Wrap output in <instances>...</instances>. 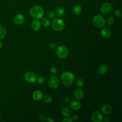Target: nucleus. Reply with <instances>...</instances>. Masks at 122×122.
I'll list each match as a JSON object with an SVG mask.
<instances>
[{"label":"nucleus","instance_id":"f257e3e1","mask_svg":"<svg viewBox=\"0 0 122 122\" xmlns=\"http://www.w3.org/2000/svg\"><path fill=\"white\" fill-rule=\"evenodd\" d=\"M61 81L65 86H69L73 82L75 76L73 73L71 71H64L61 75Z\"/></svg>","mask_w":122,"mask_h":122},{"label":"nucleus","instance_id":"f03ea898","mask_svg":"<svg viewBox=\"0 0 122 122\" xmlns=\"http://www.w3.org/2000/svg\"><path fill=\"white\" fill-rule=\"evenodd\" d=\"M30 16L35 19H41L44 14L43 8L39 5H35L32 7L29 11Z\"/></svg>","mask_w":122,"mask_h":122},{"label":"nucleus","instance_id":"7ed1b4c3","mask_svg":"<svg viewBox=\"0 0 122 122\" xmlns=\"http://www.w3.org/2000/svg\"><path fill=\"white\" fill-rule=\"evenodd\" d=\"M105 20L103 16L100 14L95 15L92 19V23L93 25L98 28H103L105 24Z\"/></svg>","mask_w":122,"mask_h":122},{"label":"nucleus","instance_id":"20e7f679","mask_svg":"<svg viewBox=\"0 0 122 122\" xmlns=\"http://www.w3.org/2000/svg\"><path fill=\"white\" fill-rule=\"evenodd\" d=\"M64 21L60 18L54 19L51 23L52 28L55 31H60L62 30L64 27Z\"/></svg>","mask_w":122,"mask_h":122},{"label":"nucleus","instance_id":"39448f33","mask_svg":"<svg viewBox=\"0 0 122 122\" xmlns=\"http://www.w3.org/2000/svg\"><path fill=\"white\" fill-rule=\"evenodd\" d=\"M56 54L60 58H65L68 55V49L64 45H60L56 49Z\"/></svg>","mask_w":122,"mask_h":122},{"label":"nucleus","instance_id":"423d86ee","mask_svg":"<svg viewBox=\"0 0 122 122\" xmlns=\"http://www.w3.org/2000/svg\"><path fill=\"white\" fill-rule=\"evenodd\" d=\"M113 9L112 5L109 2L103 3L100 7V12L103 14H108L111 13Z\"/></svg>","mask_w":122,"mask_h":122},{"label":"nucleus","instance_id":"0eeeda50","mask_svg":"<svg viewBox=\"0 0 122 122\" xmlns=\"http://www.w3.org/2000/svg\"><path fill=\"white\" fill-rule=\"evenodd\" d=\"M48 84L51 88L56 89L59 86L60 81L57 77L52 76L48 80Z\"/></svg>","mask_w":122,"mask_h":122},{"label":"nucleus","instance_id":"6e6552de","mask_svg":"<svg viewBox=\"0 0 122 122\" xmlns=\"http://www.w3.org/2000/svg\"><path fill=\"white\" fill-rule=\"evenodd\" d=\"M24 79L26 81L30 83H34L36 80V74L32 71H28L25 73Z\"/></svg>","mask_w":122,"mask_h":122},{"label":"nucleus","instance_id":"1a4fd4ad","mask_svg":"<svg viewBox=\"0 0 122 122\" xmlns=\"http://www.w3.org/2000/svg\"><path fill=\"white\" fill-rule=\"evenodd\" d=\"M91 119L93 122H101L103 120V117L99 111H96L92 114Z\"/></svg>","mask_w":122,"mask_h":122},{"label":"nucleus","instance_id":"9d476101","mask_svg":"<svg viewBox=\"0 0 122 122\" xmlns=\"http://www.w3.org/2000/svg\"><path fill=\"white\" fill-rule=\"evenodd\" d=\"M14 22L16 24H20L24 20V17L21 14H18L15 16L13 19Z\"/></svg>","mask_w":122,"mask_h":122},{"label":"nucleus","instance_id":"9b49d317","mask_svg":"<svg viewBox=\"0 0 122 122\" xmlns=\"http://www.w3.org/2000/svg\"><path fill=\"white\" fill-rule=\"evenodd\" d=\"M100 33L102 36L105 39H108L111 36V32L110 30L107 28L102 29Z\"/></svg>","mask_w":122,"mask_h":122},{"label":"nucleus","instance_id":"f8f14e48","mask_svg":"<svg viewBox=\"0 0 122 122\" xmlns=\"http://www.w3.org/2000/svg\"><path fill=\"white\" fill-rule=\"evenodd\" d=\"M73 95L76 99L81 100L83 97V92L81 89L77 88L73 91Z\"/></svg>","mask_w":122,"mask_h":122},{"label":"nucleus","instance_id":"ddd939ff","mask_svg":"<svg viewBox=\"0 0 122 122\" xmlns=\"http://www.w3.org/2000/svg\"><path fill=\"white\" fill-rule=\"evenodd\" d=\"M43 97V93L40 90H36L32 94L33 98L37 101L41 100Z\"/></svg>","mask_w":122,"mask_h":122},{"label":"nucleus","instance_id":"4468645a","mask_svg":"<svg viewBox=\"0 0 122 122\" xmlns=\"http://www.w3.org/2000/svg\"><path fill=\"white\" fill-rule=\"evenodd\" d=\"M112 106L109 104H104L103 106H102L101 108V111L102 112L106 114H110L112 112Z\"/></svg>","mask_w":122,"mask_h":122},{"label":"nucleus","instance_id":"2eb2a0df","mask_svg":"<svg viewBox=\"0 0 122 122\" xmlns=\"http://www.w3.org/2000/svg\"><path fill=\"white\" fill-rule=\"evenodd\" d=\"M41 26V23L40 21L37 20H32L31 23V28L34 30H39Z\"/></svg>","mask_w":122,"mask_h":122},{"label":"nucleus","instance_id":"dca6fc26","mask_svg":"<svg viewBox=\"0 0 122 122\" xmlns=\"http://www.w3.org/2000/svg\"><path fill=\"white\" fill-rule=\"evenodd\" d=\"M81 7L80 5H76L74 6V7L72 8V12L73 15L75 16L79 15L81 14Z\"/></svg>","mask_w":122,"mask_h":122},{"label":"nucleus","instance_id":"f3484780","mask_svg":"<svg viewBox=\"0 0 122 122\" xmlns=\"http://www.w3.org/2000/svg\"><path fill=\"white\" fill-rule=\"evenodd\" d=\"M81 106V103L77 101H73L70 103L71 108L74 110H79Z\"/></svg>","mask_w":122,"mask_h":122},{"label":"nucleus","instance_id":"a211bd4d","mask_svg":"<svg viewBox=\"0 0 122 122\" xmlns=\"http://www.w3.org/2000/svg\"><path fill=\"white\" fill-rule=\"evenodd\" d=\"M108 70V67L106 64H102L100 65L97 69L98 72L99 73L102 74H104L106 72V71H107Z\"/></svg>","mask_w":122,"mask_h":122},{"label":"nucleus","instance_id":"6ab92c4d","mask_svg":"<svg viewBox=\"0 0 122 122\" xmlns=\"http://www.w3.org/2000/svg\"><path fill=\"white\" fill-rule=\"evenodd\" d=\"M65 10L63 7H59L56 10V14L59 17H62L65 14Z\"/></svg>","mask_w":122,"mask_h":122},{"label":"nucleus","instance_id":"aec40b11","mask_svg":"<svg viewBox=\"0 0 122 122\" xmlns=\"http://www.w3.org/2000/svg\"><path fill=\"white\" fill-rule=\"evenodd\" d=\"M61 113L62 114L66 117H68L71 114V111L67 107H63L61 109Z\"/></svg>","mask_w":122,"mask_h":122},{"label":"nucleus","instance_id":"412c9836","mask_svg":"<svg viewBox=\"0 0 122 122\" xmlns=\"http://www.w3.org/2000/svg\"><path fill=\"white\" fill-rule=\"evenodd\" d=\"M42 26H43L44 27H48L50 24V20L45 18H41V23Z\"/></svg>","mask_w":122,"mask_h":122},{"label":"nucleus","instance_id":"4be33fe9","mask_svg":"<svg viewBox=\"0 0 122 122\" xmlns=\"http://www.w3.org/2000/svg\"><path fill=\"white\" fill-rule=\"evenodd\" d=\"M6 30L5 28L0 26V39L3 38L6 35Z\"/></svg>","mask_w":122,"mask_h":122},{"label":"nucleus","instance_id":"5701e85b","mask_svg":"<svg viewBox=\"0 0 122 122\" xmlns=\"http://www.w3.org/2000/svg\"><path fill=\"white\" fill-rule=\"evenodd\" d=\"M114 21V19L112 16H109L107 18V20H106V21H105V22H106L107 25H112Z\"/></svg>","mask_w":122,"mask_h":122},{"label":"nucleus","instance_id":"b1692460","mask_svg":"<svg viewBox=\"0 0 122 122\" xmlns=\"http://www.w3.org/2000/svg\"><path fill=\"white\" fill-rule=\"evenodd\" d=\"M47 16L48 17L51 19H54L55 18L56 15L55 12L52 10H49L47 12Z\"/></svg>","mask_w":122,"mask_h":122},{"label":"nucleus","instance_id":"393cba45","mask_svg":"<svg viewBox=\"0 0 122 122\" xmlns=\"http://www.w3.org/2000/svg\"><path fill=\"white\" fill-rule=\"evenodd\" d=\"M43 100L45 103H49L51 102L52 101V98L50 95H46L44 96L43 98Z\"/></svg>","mask_w":122,"mask_h":122},{"label":"nucleus","instance_id":"a878e982","mask_svg":"<svg viewBox=\"0 0 122 122\" xmlns=\"http://www.w3.org/2000/svg\"><path fill=\"white\" fill-rule=\"evenodd\" d=\"M76 84L79 87H82L83 85V84H84V81H83V80L82 79H81V78L78 79L77 80V81H76Z\"/></svg>","mask_w":122,"mask_h":122},{"label":"nucleus","instance_id":"bb28decb","mask_svg":"<svg viewBox=\"0 0 122 122\" xmlns=\"http://www.w3.org/2000/svg\"><path fill=\"white\" fill-rule=\"evenodd\" d=\"M114 15L117 18H120L122 16V12L119 10H116L114 12Z\"/></svg>","mask_w":122,"mask_h":122},{"label":"nucleus","instance_id":"cd10ccee","mask_svg":"<svg viewBox=\"0 0 122 122\" xmlns=\"http://www.w3.org/2000/svg\"><path fill=\"white\" fill-rule=\"evenodd\" d=\"M37 82L40 84H43L45 82V78L43 76H39L37 79Z\"/></svg>","mask_w":122,"mask_h":122},{"label":"nucleus","instance_id":"c85d7f7f","mask_svg":"<svg viewBox=\"0 0 122 122\" xmlns=\"http://www.w3.org/2000/svg\"><path fill=\"white\" fill-rule=\"evenodd\" d=\"M57 72V70L56 67H52L50 69V72L52 74H55Z\"/></svg>","mask_w":122,"mask_h":122},{"label":"nucleus","instance_id":"c756f323","mask_svg":"<svg viewBox=\"0 0 122 122\" xmlns=\"http://www.w3.org/2000/svg\"><path fill=\"white\" fill-rule=\"evenodd\" d=\"M49 47L51 50H54L56 48V45L55 43L51 42V43L49 44Z\"/></svg>","mask_w":122,"mask_h":122},{"label":"nucleus","instance_id":"7c9ffc66","mask_svg":"<svg viewBox=\"0 0 122 122\" xmlns=\"http://www.w3.org/2000/svg\"><path fill=\"white\" fill-rule=\"evenodd\" d=\"M72 121H77L78 120V116L76 114H74L72 115V118H71Z\"/></svg>","mask_w":122,"mask_h":122},{"label":"nucleus","instance_id":"2f4dec72","mask_svg":"<svg viewBox=\"0 0 122 122\" xmlns=\"http://www.w3.org/2000/svg\"><path fill=\"white\" fill-rule=\"evenodd\" d=\"M72 121L71 119L70 118H66L62 120L63 122H71Z\"/></svg>","mask_w":122,"mask_h":122},{"label":"nucleus","instance_id":"473e14b6","mask_svg":"<svg viewBox=\"0 0 122 122\" xmlns=\"http://www.w3.org/2000/svg\"><path fill=\"white\" fill-rule=\"evenodd\" d=\"M63 101H64V102H65L68 103V102H70V99L69 98H68V97H65V98H64Z\"/></svg>","mask_w":122,"mask_h":122},{"label":"nucleus","instance_id":"72a5a7b5","mask_svg":"<svg viewBox=\"0 0 122 122\" xmlns=\"http://www.w3.org/2000/svg\"><path fill=\"white\" fill-rule=\"evenodd\" d=\"M45 116L43 115H41V116H40L39 117V120L41 121H43L45 120Z\"/></svg>","mask_w":122,"mask_h":122},{"label":"nucleus","instance_id":"f704fd0d","mask_svg":"<svg viewBox=\"0 0 122 122\" xmlns=\"http://www.w3.org/2000/svg\"><path fill=\"white\" fill-rule=\"evenodd\" d=\"M46 121L48 122H54V121L51 118H48L47 119Z\"/></svg>","mask_w":122,"mask_h":122},{"label":"nucleus","instance_id":"c9c22d12","mask_svg":"<svg viewBox=\"0 0 122 122\" xmlns=\"http://www.w3.org/2000/svg\"><path fill=\"white\" fill-rule=\"evenodd\" d=\"M110 121V119H109V117H105V118L104 119V120H103V121H104V122H109Z\"/></svg>","mask_w":122,"mask_h":122},{"label":"nucleus","instance_id":"e433bc0d","mask_svg":"<svg viewBox=\"0 0 122 122\" xmlns=\"http://www.w3.org/2000/svg\"><path fill=\"white\" fill-rule=\"evenodd\" d=\"M1 47H2V43H1V41H0V49L1 48Z\"/></svg>","mask_w":122,"mask_h":122},{"label":"nucleus","instance_id":"4c0bfd02","mask_svg":"<svg viewBox=\"0 0 122 122\" xmlns=\"http://www.w3.org/2000/svg\"></svg>","mask_w":122,"mask_h":122}]
</instances>
